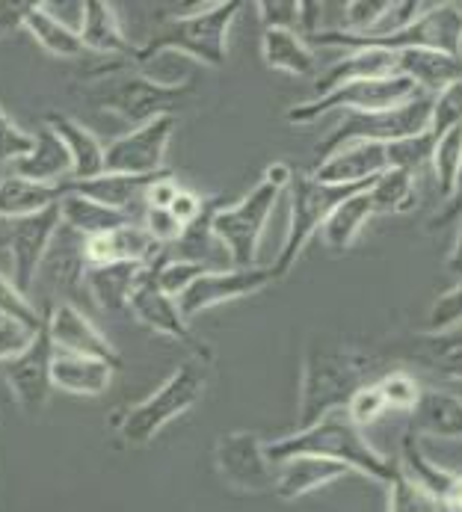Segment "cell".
Listing matches in <instances>:
<instances>
[{
  "label": "cell",
  "instance_id": "obj_1",
  "mask_svg": "<svg viewBox=\"0 0 462 512\" xmlns=\"http://www.w3.org/2000/svg\"><path fill=\"white\" fill-rule=\"evenodd\" d=\"M380 376H383V362L377 356L350 347L311 344L303 362L297 430H306L332 412H344L347 403L356 397V391L377 382Z\"/></svg>",
  "mask_w": 462,
  "mask_h": 512
},
{
  "label": "cell",
  "instance_id": "obj_2",
  "mask_svg": "<svg viewBox=\"0 0 462 512\" xmlns=\"http://www.w3.org/2000/svg\"><path fill=\"white\" fill-rule=\"evenodd\" d=\"M134 60H110L101 69L92 72V83L83 89V95L104 113L122 119L125 125L143 128L160 116H175V107L193 92V86L184 83H166L154 80L149 74L131 69Z\"/></svg>",
  "mask_w": 462,
  "mask_h": 512
},
{
  "label": "cell",
  "instance_id": "obj_3",
  "mask_svg": "<svg viewBox=\"0 0 462 512\" xmlns=\"http://www.w3.org/2000/svg\"><path fill=\"white\" fill-rule=\"evenodd\" d=\"M267 456L276 465L297 459V456L332 459V462L347 465L353 474L359 471V474H365L377 483H385V486L400 474V465L383 453H377L365 441L362 430L347 418V412H332L306 430H297L285 439L267 441Z\"/></svg>",
  "mask_w": 462,
  "mask_h": 512
},
{
  "label": "cell",
  "instance_id": "obj_4",
  "mask_svg": "<svg viewBox=\"0 0 462 512\" xmlns=\"http://www.w3.org/2000/svg\"><path fill=\"white\" fill-rule=\"evenodd\" d=\"M240 6H243L240 0H223V3H211L199 12H190V15L169 18L163 27L154 30L152 39L143 48H137L134 63L146 66L160 54L175 51L202 66L223 69L229 60V30Z\"/></svg>",
  "mask_w": 462,
  "mask_h": 512
},
{
  "label": "cell",
  "instance_id": "obj_5",
  "mask_svg": "<svg viewBox=\"0 0 462 512\" xmlns=\"http://www.w3.org/2000/svg\"><path fill=\"white\" fill-rule=\"evenodd\" d=\"M311 45H329V48H377V51H442L451 57H462V6L460 3H433L427 6L412 24H406L397 33L388 36H356L347 30H317L308 36Z\"/></svg>",
  "mask_w": 462,
  "mask_h": 512
},
{
  "label": "cell",
  "instance_id": "obj_6",
  "mask_svg": "<svg viewBox=\"0 0 462 512\" xmlns=\"http://www.w3.org/2000/svg\"><path fill=\"white\" fill-rule=\"evenodd\" d=\"M208 365L202 359H190L178 367L157 391H152L143 403L131 406L128 412H122L119 418H113L119 439L134 447H143L149 441L157 439V433L172 424L175 418H181L184 412H190L208 385Z\"/></svg>",
  "mask_w": 462,
  "mask_h": 512
},
{
  "label": "cell",
  "instance_id": "obj_7",
  "mask_svg": "<svg viewBox=\"0 0 462 512\" xmlns=\"http://www.w3.org/2000/svg\"><path fill=\"white\" fill-rule=\"evenodd\" d=\"M374 184V181H371ZM371 184H350V187H338V184H323L317 178H311L306 172H294L291 184H288V196H291V222H288V237L276 255V261L270 264L273 279H285L300 255L306 252L311 237L317 231H323L326 220L332 217V211L350 199L359 190H368Z\"/></svg>",
  "mask_w": 462,
  "mask_h": 512
},
{
  "label": "cell",
  "instance_id": "obj_8",
  "mask_svg": "<svg viewBox=\"0 0 462 512\" xmlns=\"http://www.w3.org/2000/svg\"><path fill=\"white\" fill-rule=\"evenodd\" d=\"M430 110L433 98L418 92L412 101L388 107V110H374V113H344L338 128L317 146V163L335 154L338 148L353 146V143H397L409 137H421L430 128Z\"/></svg>",
  "mask_w": 462,
  "mask_h": 512
},
{
  "label": "cell",
  "instance_id": "obj_9",
  "mask_svg": "<svg viewBox=\"0 0 462 512\" xmlns=\"http://www.w3.org/2000/svg\"><path fill=\"white\" fill-rule=\"evenodd\" d=\"M285 193L282 184L261 178L246 199L229 208H214L211 214V234L226 249L234 267H258V243L264 234V225L270 220L279 196Z\"/></svg>",
  "mask_w": 462,
  "mask_h": 512
},
{
  "label": "cell",
  "instance_id": "obj_10",
  "mask_svg": "<svg viewBox=\"0 0 462 512\" xmlns=\"http://www.w3.org/2000/svg\"><path fill=\"white\" fill-rule=\"evenodd\" d=\"M418 95V86L403 77V74H391V77H371V80H353L344 83L326 95H317L314 101L294 104L288 110V122L291 125H311L317 119H323L332 110H344V113H374V110H388L397 104H406Z\"/></svg>",
  "mask_w": 462,
  "mask_h": 512
},
{
  "label": "cell",
  "instance_id": "obj_11",
  "mask_svg": "<svg viewBox=\"0 0 462 512\" xmlns=\"http://www.w3.org/2000/svg\"><path fill=\"white\" fill-rule=\"evenodd\" d=\"M214 462L220 477L237 492L261 495L276 489L279 465L267 456V441L255 433H226L214 447Z\"/></svg>",
  "mask_w": 462,
  "mask_h": 512
},
{
  "label": "cell",
  "instance_id": "obj_12",
  "mask_svg": "<svg viewBox=\"0 0 462 512\" xmlns=\"http://www.w3.org/2000/svg\"><path fill=\"white\" fill-rule=\"evenodd\" d=\"M51 362H54V344H51L48 332L42 329L21 356H15L12 362L3 365V382L9 388L15 406L27 418H36L51 400V391H54Z\"/></svg>",
  "mask_w": 462,
  "mask_h": 512
},
{
  "label": "cell",
  "instance_id": "obj_13",
  "mask_svg": "<svg viewBox=\"0 0 462 512\" xmlns=\"http://www.w3.org/2000/svg\"><path fill=\"white\" fill-rule=\"evenodd\" d=\"M178 119L175 116H160L143 128H134L122 137H116L104 148V172H119V175H157L163 172L166 146L172 140Z\"/></svg>",
  "mask_w": 462,
  "mask_h": 512
},
{
  "label": "cell",
  "instance_id": "obj_14",
  "mask_svg": "<svg viewBox=\"0 0 462 512\" xmlns=\"http://www.w3.org/2000/svg\"><path fill=\"white\" fill-rule=\"evenodd\" d=\"M128 311H131L146 329H152L157 335H166V338L184 344L187 350H193L196 359H202V362H211V359H214L211 350L193 335L190 323L184 320V314H181V308H178V299H172L169 293L160 291V285H157V279H154V267H149V270L143 273L140 285L131 293Z\"/></svg>",
  "mask_w": 462,
  "mask_h": 512
},
{
  "label": "cell",
  "instance_id": "obj_15",
  "mask_svg": "<svg viewBox=\"0 0 462 512\" xmlns=\"http://www.w3.org/2000/svg\"><path fill=\"white\" fill-rule=\"evenodd\" d=\"M273 279L270 267H231V270H205L187 291L178 296V308L190 323L208 308L226 305L234 299L264 291Z\"/></svg>",
  "mask_w": 462,
  "mask_h": 512
},
{
  "label": "cell",
  "instance_id": "obj_16",
  "mask_svg": "<svg viewBox=\"0 0 462 512\" xmlns=\"http://www.w3.org/2000/svg\"><path fill=\"white\" fill-rule=\"evenodd\" d=\"M60 205L36 214V217H27V220L9 222V231H6V249H9V258H12V282L27 293L36 282V273L60 231Z\"/></svg>",
  "mask_w": 462,
  "mask_h": 512
},
{
  "label": "cell",
  "instance_id": "obj_17",
  "mask_svg": "<svg viewBox=\"0 0 462 512\" xmlns=\"http://www.w3.org/2000/svg\"><path fill=\"white\" fill-rule=\"evenodd\" d=\"M45 332L60 353L86 356V359H101L107 365L122 367L119 350L110 344V338L77 308L75 302H57L45 314Z\"/></svg>",
  "mask_w": 462,
  "mask_h": 512
},
{
  "label": "cell",
  "instance_id": "obj_18",
  "mask_svg": "<svg viewBox=\"0 0 462 512\" xmlns=\"http://www.w3.org/2000/svg\"><path fill=\"white\" fill-rule=\"evenodd\" d=\"M388 169L391 163H388V151L383 143H353L320 160L311 178L323 184L350 187V184H371L377 175H383Z\"/></svg>",
  "mask_w": 462,
  "mask_h": 512
},
{
  "label": "cell",
  "instance_id": "obj_19",
  "mask_svg": "<svg viewBox=\"0 0 462 512\" xmlns=\"http://www.w3.org/2000/svg\"><path fill=\"white\" fill-rule=\"evenodd\" d=\"M403 468L406 474L439 504L442 512H462V471L436 465L418 444L415 433L403 436Z\"/></svg>",
  "mask_w": 462,
  "mask_h": 512
},
{
  "label": "cell",
  "instance_id": "obj_20",
  "mask_svg": "<svg viewBox=\"0 0 462 512\" xmlns=\"http://www.w3.org/2000/svg\"><path fill=\"white\" fill-rule=\"evenodd\" d=\"M80 42L86 51L107 57V60H134L137 48L125 36L116 6L107 0H86L80 3Z\"/></svg>",
  "mask_w": 462,
  "mask_h": 512
},
{
  "label": "cell",
  "instance_id": "obj_21",
  "mask_svg": "<svg viewBox=\"0 0 462 512\" xmlns=\"http://www.w3.org/2000/svg\"><path fill=\"white\" fill-rule=\"evenodd\" d=\"M347 474H353L347 465L332 462V459H320V456H297L279 465L276 474V489L273 495L294 504L300 498H306L311 492H320L338 480H344Z\"/></svg>",
  "mask_w": 462,
  "mask_h": 512
},
{
  "label": "cell",
  "instance_id": "obj_22",
  "mask_svg": "<svg viewBox=\"0 0 462 512\" xmlns=\"http://www.w3.org/2000/svg\"><path fill=\"white\" fill-rule=\"evenodd\" d=\"M166 172V169H163ZM119 175V172H101L98 178H89V181H69L66 190H72L77 196H86L98 205H107L113 211H122V214H131L134 217V208L143 202L146 205V190L152 187L154 181L163 175Z\"/></svg>",
  "mask_w": 462,
  "mask_h": 512
},
{
  "label": "cell",
  "instance_id": "obj_23",
  "mask_svg": "<svg viewBox=\"0 0 462 512\" xmlns=\"http://www.w3.org/2000/svg\"><path fill=\"white\" fill-rule=\"evenodd\" d=\"M72 172L75 169H72L69 148L63 146V140L48 125H42L33 134L30 154H24L15 163V175L30 178V181H39V184H51V187H66L72 181Z\"/></svg>",
  "mask_w": 462,
  "mask_h": 512
},
{
  "label": "cell",
  "instance_id": "obj_24",
  "mask_svg": "<svg viewBox=\"0 0 462 512\" xmlns=\"http://www.w3.org/2000/svg\"><path fill=\"white\" fill-rule=\"evenodd\" d=\"M412 415V433L424 439L462 441V397L454 391H421Z\"/></svg>",
  "mask_w": 462,
  "mask_h": 512
},
{
  "label": "cell",
  "instance_id": "obj_25",
  "mask_svg": "<svg viewBox=\"0 0 462 512\" xmlns=\"http://www.w3.org/2000/svg\"><path fill=\"white\" fill-rule=\"evenodd\" d=\"M45 125L63 140V146L72 154V169H75L72 181H89L104 172V146L86 125H80L69 113H57V110L45 113Z\"/></svg>",
  "mask_w": 462,
  "mask_h": 512
},
{
  "label": "cell",
  "instance_id": "obj_26",
  "mask_svg": "<svg viewBox=\"0 0 462 512\" xmlns=\"http://www.w3.org/2000/svg\"><path fill=\"white\" fill-rule=\"evenodd\" d=\"M119 367L107 365L101 359H86V356H72V353H60L54 350V362H51V379L54 388L75 394V397H98L110 388L113 373Z\"/></svg>",
  "mask_w": 462,
  "mask_h": 512
},
{
  "label": "cell",
  "instance_id": "obj_27",
  "mask_svg": "<svg viewBox=\"0 0 462 512\" xmlns=\"http://www.w3.org/2000/svg\"><path fill=\"white\" fill-rule=\"evenodd\" d=\"M397 74L409 77L418 92H442L454 83H462V57H451L442 51H400L397 54Z\"/></svg>",
  "mask_w": 462,
  "mask_h": 512
},
{
  "label": "cell",
  "instance_id": "obj_28",
  "mask_svg": "<svg viewBox=\"0 0 462 512\" xmlns=\"http://www.w3.org/2000/svg\"><path fill=\"white\" fill-rule=\"evenodd\" d=\"M63 196H66V187H51V184H39L21 175H6L0 178V220L15 222L36 217L60 205Z\"/></svg>",
  "mask_w": 462,
  "mask_h": 512
},
{
  "label": "cell",
  "instance_id": "obj_29",
  "mask_svg": "<svg viewBox=\"0 0 462 512\" xmlns=\"http://www.w3.org/2000/svg\"><path fill=\"white\" fill-rule=\"evenodd\" d=\"M146 270H149L146 264H98V267H86L83 288L95 296V302L104 311H122V308H128V299H131L134 288L140 285Z\"/></svg>",
  "mask_w": 462,
  "mask_h": 512
},
{
  "label": "cell",
  "instance_id": "obj_30",
  "mask_svg": "<svg viewBox=\"0 0 462 512\" xmlns=\"http://www.w3.org/2000/svg\"><path fill=\"white\" fill-rule=\"evenodd\" d=\"M60 220L69 231H75L77 237L89 240V237H98V234L119 231V228L137 222V217L113 211L107 205H98V202H92L86 196H77L72 190H66V196L60 199Z\"/></svg>",
  "mask_w": 462,
  "mask_h": 512
},
{
  "label": "cell",
  "instance_id": "obj_31",
  "mask_svg": "<svg viewBox=\"0 0 462 512\" xmlns=\"http://www.w3.org/2000/svg\"><path fill=\"white\" fill-rule=\"evenodd\" d=\"M397 74V54L391 51H377V48H362V51H353L347 57H341L335 66H329L326 74L317 77L314 89L317 95H326L344 83H353V80H371V77H391Z\"/></svg>",
  "mask_w": 462,
  "mask_h": 512
},
{
  "label": "cell",
  "instance_id": "obj_32",
  "mask_svg": "<svg viewBox=\"0 0 462 512\" xmlns=\"http://www.w3.org/2000/svg\"><path fill=\"white\" fill-rule=\"evenodd\" d=\"M24 30L51 54L60 60H75L80 54H86L80 33L72 30L63 18H57L51 12V3H30L27 15H24Z\"/></svg>",
  "mask_w": 462,
  "mask_h": 512
},
{
  "label": "cell",
  "instance_id": "obj_33",
  "mask_svg": "<svg viewBox=\"0 0 462 512\" xmlns=\"http://www.w3.org/2000/svg\"><path fill=\"white\" fill-rule=\"evenodd\" d=\"M261 57L267 69L294 74V77H311L317 69V57L311 54L306 39L294 30H264Z\"/></svg>",
  "mask_w": 462,
  "mask_h": 512
},
{
  "label": "cell",
  "instance_id": "obj_34",
  "mask_svg": "<svg viewBox=\"0 0 462 512\" xmlns=\"http://www.w3.org/2000/svg\"><path fill=\"white\" fill-rule=\"evenodd\" d=\"M409 359L424 370L451 379V382H462V338H451L448 335H415L409 344Z\"/></svg>",
  "mask_w": 462,
  "mask_h": 512
},
{
  "label": "cell",
  "instance_id": "obj_35",
  "mask_svg": "<svg viewBox=\"0 0 462 512\" xmlns=\"http://www.w3.org/2000/svg\"><path fill=\"white\" fill-rule=\"evenodd\" d=\"M371 217H374L371 196H368V190H359V193H353L350 199H344L332 211V217L326 220L320 234H323V240H326V246L332 252H347L356 243L359 231L365 228V222L371 220Z\"/></svg>",
  "mask_w": 462,
  "mask_h": 512
},
{
  "label": "cell",
  "instance_id": "obj_36",
  "mask_svg": "<svg viewBox=\"0 0 462 512\" xmlns=\"http://www.w3.org/2000/svg\"><path fill=\"white\" fill-rule=\"evenodd\" d=\"M374 217L380 214H403L415 208V175L406 169H388L383 175L374 178L368 187Z\"/></svg>",
  "mask_w": 462,
  "mask_h": 512
},
{
  "label": "cell",
  "instance_id": "obj_37",
  "mask_svg": "<svg viewBox=\"0 0 462 512\" xmlns=\"http://www.w3.org/2000/svg\"><path fill=\"white\" fill-rule=\"evenodd\" d=\"M430 163H433V172H436L439 193H442V199H448L454 184H457V175H460L462 166V125L436 140Z\"/></svg>",
  "mask_w": 462,
  "mask_h": 512
},
{
  "label": "cell",
  "instance_id": "obj_38",
  "mask_svg": "<svg viewBox=\"0 0 462 512\" xmlns=\"http://www.w3.org/2000/svg\"><path fill=\"white\" fill-rule=\"evenodd\" d=\"M0 320H12V323L30 329L33 335L42 332V326H45V314H39L33 299L3 273H0Z\"/></svg>",
  "mask_w": 462,
  "mask_h": 512
},
{
  "label": "cell",
  "instance_id": "obj_39",
  "mask_svg": "<svg viewBox=\"0 0 462 512\" xmlns=\"http://www.w3.org/2000/svg\"><path fill=\"white\" fill-rule=\"evenodd\" d=\"M388 512H442L439 504L400 468V474L388 483Z\"/></svg>",
  "mask_w": 462,
  "mask_h": 512
},
{
  "label": "cell",
  "instance_id": "obj_40",
  "mask_svg": "<svg viewBox=\"0 0 462 512\" xmlns=\"http://www.w3.org/2000/svg\"><path fill=\"white\" fill-rule=\"evenodd\" d=\"M377 388L383 394L385 406L394 412H412L421 400V385L415 382V376H409L406 370H388L377 379Z\"/></svg>",
  "mask_w": 462,
  "mask_h": 512
},
{
  "label": "cell",
  "instance_id": "obj_41",
  "mask_svg": "<svg viewBox=\"0 0 462 512\" xmlns=\"http://www.w3.org/2000/svg\"><path fill=\"white\" fill-rule=\"evenodd\" d=\"M208 267L205 264H196V261H187V258H178V261H166V255L154 264V279L160 285V291L169 293L172 299H178L181 293L187 291Z\"/></svg>",
  "mask_w": 462,
  "mask_h": 512
},
{
  "label": "cell",
  "instance_id": "obj_42",
  "mask_svg": "<svg viewBox=\"0 0 462 512\" xmlns=\"http://www.w3.org/2000/svg\"><path fill=\"white\" fill-rule=\"evenodd\" d=\"M462 125V83H454L433 95V110H430V137L439 140L442 134L454 131Z\"/></svg>",
  "mask_w": 462,
  "mask_h": 512
},
{
  "label": "cell",
  "instance_id": "obj_43",
  "mask_svg": "<svg viewBox=\"0 0 462 512\" xmlns=\"http://www.w3.org/2000/svg\"><path fill=\"white\" fill-rule=\"evenodd\" d=\"M433 146L436 140L427 134L421 137H409V140H397V143H388L385 151H388V163L391 169H406V172H418L421 166H427L433 160Z\"/></svg>",
  "mask_w": 462,
  "mask_h": 512
},
{
  "label": "cell",
  "instance_id": "obj_44",
  "mask_svg": "<svg viewBox=\"0 0 462 512\" xmlns=\"http://www.w3.org/2000/svg\"><path fill=\"white\" fill-rule=\"evenodd\" d=\"M457 326H462V279L460 285L439 293L427 311V332L430 335H448Z\"/></svg>",
  "mask_w": 462,
  "mask_h": 512
},
{
  "label": "cell",
  "instance_id": "obj_45",
  "mask_svg": "<svg viewBox=\"0 0 462 512\" xmlns=\"http://www.w3.org/2000/svg\"><path fill=\"white\" fill-rule=\"evenodd\" d=\"M344 412H347V418H350L359 430H365V427H371L374 421H380L385 412H388V406H385L377 382H371V385H365L362 391H356V397L347 403Z\"/></svg>",
  "mask_w": 462,
  "mask_h": 512
},
{
  "label": "cell",
  "instance_id": "obj_46",
  "mask_svg": "<svg viewBox=\"0 0 462 512\" xmlns=\"http://www.w3.org/2000/svg\"><path fill=\"white\" fill-rule=\"evenodd\" d=\"M30 148H33V134L24 131L15 119H9V113L0 107V166L18 163L24 154H30Z\"/></svg>",
  "mask_w": 462,
  "mask_h": 512
},
{
  "label": "cell",
  "instance_id": "obj_47",
  "mask_svg": "<svg viewBox=\"0 0 462 512\" xmlns=\"http://www.w3.org/2000/svg\"><path fill=\"white\" fill-rule=\"evenodd\" d=\"M264 30H294L300 33V3L294 0H264L258 3Z\"/></svg>",
  "mask_w": 462,
  "mask_h": 512
},
{
  "label": "cell",
  "instance_id": "obj_48",
  "mask_svg": "<svg viewBox=\"0 0 462 512\" xmlns=\"http://www.w3.org/2000/svg\"><path fill=\"white\" fill-rule=\"evenodd\" d=\"M45 329V326H42ZM39 335V332H36ZM30 329H24V326H18V323H12V320H0V365H6V362H12L15 356H21L30 344H33V338H36Z\"/></svg>",
  "mask_w": 462,
  "mask_h": 512
},
{
  "label": "cell",
  "instance_id": "obj_49",
  "mask_svg": "<svg viewBox=\"0 0 462 512\" xmlns=\"http://www.w3.org/2000/svg\"><path fill=\"white\" fill-rule=\"evenodd\" d=\"M146 231L152 234L160 246H169V243H178L184 237V225L175 220L169 211H160V208H146V217H143Z\"/></svg>",
  "mask_w": 462,
  "mask_h": 512
},
{
  "label": "cell",
  "instance_id": "obj_50",
  "mask_svg": "<svg viewBox=\"0 0 462 512\" xmlns=\"http://www.w3.org/2000/svg\"><path fill=\"white\" fill-rule=\"evenodd\" d=\"M208 211H211L208 199H202L199 193H190V190H181V193L175 196V202L169 205V214L181 222L184 228H190L193 222L202 220Z\"/></svg>",
  "mask_w": 462,
  "mask_h": 512
},
{
  "label": "cell",
  "instance_id": "obj_51",
  "mask_svg": "<svg viewBox=\"0 0 462 512\" xmlns=\"http://www.w3.org/2000/svg\"><path fill=\"white\" fill-rule=\"evenodd\" d=\"M181 193V187H178V181H175V175L166 169L157 181H154L152 187L146 190V208H160V211H169V205L175 202V196Z\"/></svg>",
  "mask_w": 462,
  "mask_h": 512
},
{
  "label": "cell",
  "instance_id": "obj_52",
  "mask_svg": "<svg viewBox=\"0 0 462 512\" xmlns=\"http://www.w3.org/2000/svg\"><path fill=\"white\" fill-rule=\"evenodd\" d=\"M460 220H462V166H460V175H457V184H454V190H451V196L445 199V208L430 220L427 228L439 231V228H448L451 222H460Z\"/></svg>",
  "mask_w": 462,
  "mask_h": 512
},
{
  "label": "cell",
  "instance_id": "obj_53",
  "mask_svg": "<svg viewBox=\"0 0 462 512\" xmlns=\"http://www.w3.org/2000/svg\"><path fill=\"white\" fill-rule=\"evenodd\" d=\"M30 3H9L0 0V36H6L9 30H24V15H27Z\"/></svg>",
  "mask_w": 462,
  "mask_h": 512
},
{
  "label": "cell",
  "instance_id": "obj_54",
  "mask_svg": "<svg viewBox=\"0 0 462 512\" xmlns=\"http://www.w3.org/2000/svg\"><path fill=\"white\" fill-rule=\"evenodd\" d=\"M448 270L451 273H457L462 279V220L457 225V240H454V249H451V255H448Z\"/></svg>",
  "mask_w": 462,
  "mask_h": 512
},
{
  "label": "cell",
  "instance_id": "obj_55",
  "mask_svg": "<svg viewBox=\"0 0 462 512\" xmlns=\"http://www.w3.org/2000/svg\"><path fill=\"white\" fill-rule=\"evenodd\" d=\"M6 231H9V222L0 220V246H6Z\"/></svg>",
  "mask_w": 462,
  "mask_h": 512
}]
</instances>
